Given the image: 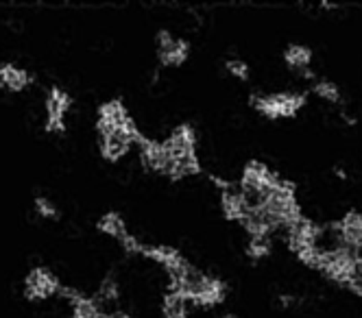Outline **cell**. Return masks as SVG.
Here are the masks:
<instances>
[{"instance_id":"5","label":"cell","mask_w":362,"mask_h":318,"mask_svg":"<svg viewBox=\"0 0 362 318\" xmlns=\"http://www.w3.org/2000/svg\"><path fill=\"white\" fill-rule=\"evenodd\" d=\"M225 297H227V283L205 275L194 293L188 297V303L197 307H216L225 301Z\"/></svg>"},{"instance_id":"13","label":"cell","mask_w":362,"mask_h":318,"mask_svg":"<svg viewBox=\"0 0 362 318\" xmlns=\"http://www.w3.org/2000/svg\"><path fill=\"white\" fill-rule=\"evenodd\" d=\"M35 211L40 214V218H46V220H55V218H59V211H57V207L50 203L46 196H37L35 199Z\"/></svg>"},{"instance_id":"6","label":"cell","mask_w":362,"mask_h":318,"mask_svg":"<svg viewBox=\"0 0 362 318\" xmlns=\"http://www.w3.org/2000/svg\"><path fill=\"white\" fill-rule=\"evenodd\" d=\"M33 83V74L29 70H22L13 64L0 66V88L9 92H22Z\"/></svg>"},{"instance_id":"17","label":"cell","mask_w":362,"mask_h":318,"mask_svg":"<svg viewBox=\"0 0 362 318\" xmlns=\"http://www.w3.org/2000/svg\"><path fill=\"white\" fill-rule=\"evenodd\" d=\"M223 318H236V316H234V314H225Z\"/></svg>"},{"instance_id":"10","label":"cell","mask_w":362,"mask_h":318,"mask_svg":"<svg viewBox=\"0 0 362 318\" xmlns=\"http://www.w3.org/2000/svg\"><path fill=\"white\" fill-rule=\"evenodd\" d=\"M188 307L190 303L179 293H173V290L164 297V305H162L164 318H188Z\"/></svg>"},{"instance_id":"7","label":"cell","mask_w":362,"mask_h":318,"mask_svg":"<svg viewBox=\"0 0 362 318\" xmlns=\"http://www.w3.org/2000/svg\"><path fill=\"white\" fill-rule=\"evenodd\" d=\"M96 227H98L100 233H105V235L114 237V240H116L120 247L129 240V235H132V233L127 231V223H124V218L118 214V211H107V214H103V216L98 218Z\"/></svg>"},{"instance_id":"4","label":"cell","mask_w":362,"mask_h":318,"mask_svg":"<svg viewBox=\"0 0 362 318\" xmlns=\"http://www.w3.org/2000/svg\"><path fill=\"white\" fill-rule=\"evenodd\" d=\"M190 55V44L168 31L158 33V57L164 68H179Z\"/></svg>"},{"instance_id":"14","label":"cell","mask_w":362,"mask_h":318,"mask_svg":"<svg viewBox=\"0 0 362 318\" xmlns=\"http://www.w3.org/2000/svg\"><path fill=\"white\" fill-rule=\"evenodd\" d=\"M227 70H229L231 76L240 78V81H247V78H249V66L243 59H229L227 61Z\"/></svg>"},{"instance_id":"8","label":"cell","mask_w":362,"mask_h":318,"mask_svg":"<svg viewBox=\"0 0 362 318\" xmlns=\"http://www.w3.org/2000/svg\"><path fill=\"white\" fill-rule=\"evenodd\" d=\"M284 61H286L288 68H293L297 72L305 70V68H310V61H313V50L301 44H293L284 50Z\"/></svg>"},{"instance_id":"3","label":"cell","mask_w":362,"mask_h":318,"mask_svg":"<svg viewBox=\"0 0 362 318\" xmlns=\"http://www.w3.org/2000/svg\"><path fill=\"white\" fill-rule=\"evenodd\" d=\"M72 98L62 88H50L46 96V124L48 134H64L66 131V116L70 112Z\"/></svg>"},{"instance_id":"11","label":"cell","mask_w":362,"mask_h":318,"mask_svg":"<svg viewBox=\"0 0 362 318\" xmlns=\"http://www.w3.org/2000/svg\"><path fill=\"white\" fill-rule=\"evenodd\" d=\"M269 253H271V235H257V237H251V240H249V247H247V255H249L253 261L264 259Z\"/></svg>"},{"instance_id":"2","label":"cell","mask_w":362,"mask_h":318,"mask_svg":"<svg viewBox=\"0 0 362 318\" xmlns=\"http://www.w3.org/2000/svg\"><path fill=\"white\" fill-rule=\"evenodd\" d=\"M62 283L59 279L50 273L48 269L44 266H37L33 269L27 279H24V297H27L29 301H44V299H50V297H59L62 293Z\"/></svg>"},{"instance_id":"12","label":"cell","mask_w":362,"mask_h":318,"mask_svg":"<svg viewBox=\"0 0 362 318\" xmlns=\"http://www.w3.org/2000/svg\"><path fill=\"white\" fill-rule=\"evenodd\" d=\"M313 92H315L319 98L327 100V102H334V105H339V102H341V92H339V88H336L332 81H317L315 88H313Z\"/></svg>"},{"instance_id":"16","label":"cell","mask_w":362,"mask_h":318,"mask_svg":"<svg viewBox=\"0 0 362 318\" xmlns=\"http://www.w3.org/2000/svg\"><path fill=\"white\" fill-rule=\"evenodd\" d=\"M336 177H339V179H347V172L343 168H336Z\"/></svg>"},{"instance_id":"15","label":"cell","mask_w":362,"mask_h":318,"mask_svg":"<svg viewBox=\"0 0 362 318\" xmlns=\"http://www.w3.org/2000/svg\"><path fill=\"white\" fill-rule=\"evenodd\" d=\"M295 303H297V299H295V297H291V295H281V297H277V305H279V307H284V310L293 307Z\"/></svg>"},{"instance_id":"1","label":"cell","mask_w":362,"mask_h":318,"mask_svg":"<svg viewBox=\"0 0 362 318\" xmlns=\"http://www.w3.org/2000/svg\"><path fill=\"white\" fill-rule=\"evenodd\" d=\"M251 105L269 120H279V118H295L297 112L305 105L303 94H293V92H284V94H269L260 96L253 94Z\"/></svg>"},{"instance_id":"9","label":"cell","mask_w":362,"mask_h":318,"mask_svg":"<svg viewBox=\"0 0 362 318\" xmlns=\"http://www.w3.org/2000/svg\"><path fill=\"white\" fill-rule=\"evenodd\" d=\"M341 227H343V235H345L347 245L362 247V214L349 211V214L341 220Z\"/></svg>"}]
</instances>
